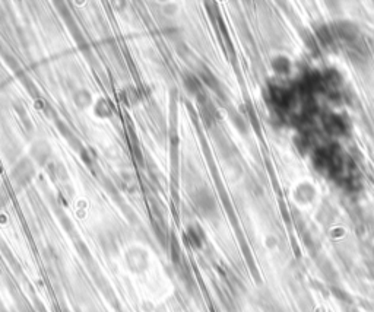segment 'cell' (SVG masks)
<instances>
[{
    "instance_id": "6da1fadb",
    "label": "cell",
    "mask_w": 374,
    "mask_h": 312,
    "mask_svg": "<svg viewBox=\"0 0 374 312\" xmlns=\"http://www.w3.org/2000/svg\"><path fill=\"white\" fill-rule=\"evenodd\" d=\"M190 198H192V203H193V209L203 219H212L213 216L217 215V212H218L217 200H215L213 194L210 193L208 188L199 187L192 193Z\"/></svg>"
},
{
    "instance_id": "7a4b0ae2",
    "label": "cell",
    "mask_w": 374,
    "mask_h": 312,
    "mask_svg": "<svg viewBox=\"0 0 374 312\" xmlns=\"http://www.w3.org/2000/svg\"><path fill=\"white\" fill-rule=\"evenodd\" d=\"M34 174H35V171H34L33 162L28 161V159H22L16 163V166L12 171V181L15 185L22 188L33 180Z\"/></svg>"
},
{
    "instance_id": "3957f363",
    "label": "cell",
    "mask_w": 374,
    "mask_h": 312,
    "mask_svg": "<svg viewBox=\"0 0 374 312\" xmlns=\"http://www.w3.org/2000/svg\"><path fill=\"white\" fill-rule=\"evenodd\" d=\"M50 155H51V149H50V146L47 143H44V141H38V143H35L33 146V158L37 162H40V163L44 165L45 162L48 161Z\"/></svg>"
},
{
    "instance_id": "277c9868",
    "label": "cell",
    "mask_w": 374,
    "mask_h": 312,
    "mask_svg": "<svg viewBox=\"0 0 374 312\" xmlns=\"http://www.w3.org/2000/svg\"><path fill=\"white\" fill-rule=\"evenodd\" d=\"M184 87H186L187 91H189L190 94H193L195 97H199V95L202 94V83H200V80H199L196 76L186 75Z\"/></svg>"
},
{
    "instance_id": "5b68a950",
    "label": "cell",
    "mask_w": 374,
    "mask_h": 312,
    "mask_svg": "<svg viewBox=\"0 0 374 312\" xmlns=\"http://www.w3.org/2000/svg\"><path fill=\"white\" fill-rule=\"evenodd\" d=\"M73 99H75V104H76L79 108H87L91 105V102H92V97H91V94H89L87 89H77L76 92H75V95H73Z\"/></svg>"
},
{
    "instance_id": "8992f818",
    "label": "cell",
    "mask_w": 374,
    "mask_h": 312,
    "mask_svg": "<svg viewBox=\"0 0 374 312\" xmlns=\"http://www.w3.org/2000/svg\"><path fill=\"white\" fill-rule=\"evenodd\" d=\"M326 129L329 130L330 133H333V134H341V133L345 131V124H343V121L339 117L330 116L326 120Z\"/></svg>"
},
{
    "instance_id": "52a82bcc",
    "label": "cell",
    "mask_w": 374,
    "mask_h": 312,
    "mask_svg": "<svg viewBox=\"0 0 374 312\" xmlns=\"http://www.w3.org/2000/svg\"><path fill=\"white\" fill-rule=\"evenodd\" d=\"M272 98H274V102L278 104L279 107H288V105H289V101H291L289 92H288V91H284V89H279V88L274 89Z\"/></svg>"
},
{
    "instance_id": "ba28073f",
    "label": "cell",
    "mask_w": 374,
    "mask_h": 312,
    "mask_svg": "<svg viewBox=\"0 0 374 312\" xmlns=\"http://www.w3.org/2000/svg\"><path fill=\"white\" fill-rule=\"evenodd\" d=\"M274 67H275L276 72H279V73H286V72H289V62L286 60L285 57H278L274 62Z\"/></svg>"
}]
</instances>
